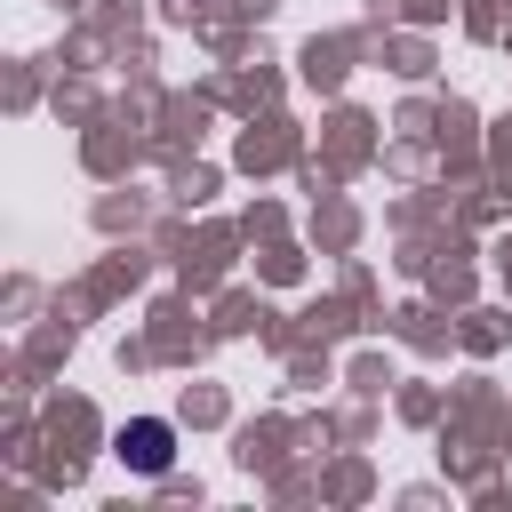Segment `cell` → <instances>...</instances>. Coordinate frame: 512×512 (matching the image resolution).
I'll return each instance as SVG.
<instances>
[{
    "label": "cell",
    "instance_id": "obj_1",
    "mask_svg": "<svg viewBox=\"0 0 512 512\" xmlns=\"http://www.w3.org/2000/svg\"><path fill=\"white\" fill-rule=\"evenodd\" d=\"M120 464L128 472H168V456H176V432L160 424V416H136V424H120Z\"/></svg>",
    "mask_w": 512,
    "mask_h": 512
}]
</instances>
